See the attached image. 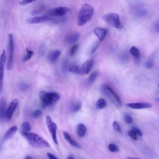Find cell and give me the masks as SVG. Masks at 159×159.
Instances as JSON below:
<instances>
[{
	"instance_id": "cell-21",
	"label": "cell",
	"mask_w": 159,
	"mask_h": 159,
	"mask_svg": "<svg viewBox=\"0 0 159 159\" xmlns=\"http://www.w3.org/2000/svg\"><path fill=\"white\" fill-rule=\"evenodd\" d=\"M68 60L66 58L63 59L60 63V68L62 73L64 74H66L68 70Z\"/></svg>"
},
{
	"instance_id": "cell-38",
	"label": "cell",
	"mask_w": 159,
	"mask_h": 159,
	"mask_svg": "<svg viewBox=\"0 0 159 159\" xmlns=\"http://www.w3.org/2000/svg\"><path fill=\"white\" fill-rule=\"evenodd\" d=\"M113 127L114 129L117 132L121 133L122 130L118 123L116 121H114L113 124Z\"/></svg>"
},
{
	"instance_id": "cell-46",
	"label": "cell",
	"mask_w": 159,
	"mask_h": 159,
	"mask_svg": "<svg viewBox=\"0 0 159 159\" xmlns=\"http://www.w3.org/2000/svg\"><path fill=\"white\" fill-rule=\"evenodd\" d=\"M25 159H32V158L30 156H27L25 158Z\"/></svg>"
},
{
	"instance_id": "cell-12",
	"label": "cell",
	"mask_w": 159,
	"mask_h": 159,
	"mask_svg": "<svg viewBox=\"0 0 159 159\" xmlns=\"http://www.w3.org/2000/svg\"><path fill=\"white\" fill-rule=\"evenodd\" d=\"M126 106L131 108L137 109L152 107V105L151 104L145 102L128 103L126 104Z\"/></svg>"
},
{
	"instance_id": "cell-45",
	"label": "cell",
	"mask_w": 159,
	"mask_h": 159,
	"mask_svg": "<svg viewBox=\"0 0 159 159\" xmlns=\"http://www.w3.org/2000/svg\"><path fill=\"white\" fill-rule=\"evenodd\" d=\"M68 159H74V157L72 156V155H70L67 158Z\"/></svg>"
},
{
	"instance_id": "cell-47",
	"label": "cell",
	"mask_w": 159,
	"mask_h": 159,
	"mask_svg": "<svg viewBox=\"0 0 159 159\" xmlns=\"http://www.w3.org/2000/svg\"><path fill=\"white\" fill-rule=\"evenodd\" d=\"M157 100L158 101H159V98H158V99H157Z\"/></svg>"
},
{
	"instance_id": "cell-2",
	"label": "cell",
	"mask_w": 159,
	"mask_h": 159,
	"mask_svg": "<svg viewBox=\"0 0 159 159\" xmlns=\"http://www.w3.org/2000/svg\"><path fill=\"white\" fill-rule=\"evenodd\" d=\"M22 134L32 147L36 148H45L50 147L48 143L39 135L30 132Z\"/></svg>"
},
{
	"instance_id": "cell-41",
	"label": "cell",
	"mask_w": 159,
	"mask_h": 159,
	"mask_svg": "<svg viewBox=\"0 0 159 159\" xmlns=\"http://www.w3.org/2000/svg\"><path fill=\"white\" fill-rule=\"evenodd\" d=\"M132 130L134 131L137 135L140 137H142L143 136V134L141 131L138 128L133 127L132 128Z\"/></svg>"
},
{
	"instance_id": "cell-37",
	"label": "cell",
	"mask_w": 159,
	"mask_h": 159,
	"mask_svg": "<svg viewBox=\"0 0 159 159\" xmlns=\"http://www.w3.org/2000/svg\"><path fill=\"white\" fill-rule=\"evenodd\" d=\"M124 119L126 123H131L133 122V118L130 115L125 114L124 116Z\"/></svg>"
},
{
	"instance_id": "cell-17",
	"label": "cell",
	"mask_w": 159,
	"mask_h": 159,
	"mask_svg": "<svg viewBox=\"0 0 159 159\" xmlns=\"http://www.w3.org/2000/svg\"><path fill=\"white\" fill-rule=\"evenodd\" d=\"M17 130V128L16 126H13L10 128L6 131L4 135L3 139V142L6 141L10 138L11 137L16 133Z\"/></svg>"
},
{
	"instance_id": "cell-43",
	"label": "cell",
	"mask_w": 159,
	"mask_h": 159,
	"mask_svg": "<svg viewBox=\"0 0 159 159\" xmlns=\"http://www.w3.org/2000/svg\"><path fill=\"white\" fill-rule=\"evenodd\" d=\"M154 28L155 31L156 32L159 33V21L155 24Z\"/></svg>"
},
{
	"instance_id": "cell-33",
	"label": "cell",
	"mask_w": 159,
	"mask_h": 159,
	"mask_svg": "<svg viewBox=\"0 0 159 159\" xmlns=\"http://www.w3.org/2000/svg\"><path fill=\"white\" fill-rule=\"evenodd\" d=\"M79 47L78 44H76L73 46L70 49V53L71 56H73L78 51Z\"/></svg>"
},
{
	"instance_id": "cell-23",
	"label": "cell",
	"mask_w": 159,
	"mask_h": 159,
	"mask_svg": "<svg viewBox=\"0 0 159 159\" xmlns=\"http://www.w3.org/2000/svg\"><path fill=\"white\" fill-rule=\"evenodd\" d=\"M134 14L136 17L141 18L145 17L148 14V12L144 9H138L135 10Z\"/></svg>"
},
{
	"instance_id": "cell-44",
	"label": "cell",
	"mask_w": 159,
	"mask_h": 159,
	"mask_svg": "<svg viewBox=\"0 0 159 159\" xmlns=\"http://www.w3.org/2000/svg\"><path fill=\"white\" fill-rule=\"evenodd\" d=\"M47 155L49 158L51 159L58 158L54 156L52 154V153H47Z\"/></svg>"
},
{
	"instance_id": "cell-15",
	"label": "cell",
	"mask_w": 159,
	"mask_h": 159,
	"mask_svg": "<svg viewBox=\"0 0 159 159\" xmlns=\"http://www.w3.org/2000/svg\"><path fill=\"white\" fill-rule=\"evenodd\" d=\"M61 54V51L58 50L51 51L48 54V59L49 62L51 63H55Z\"/></svg>"
},
{
	"instance_id": "cell-34",
	"label": "cell",
	"mask_w": 159,
	"mask_h": 159,
	"mask_svg": "<svg viewBox=\"0 0 159 159\" xmlns=\"http://www.w3.org/2000/svg\"><path fill=\"white\" fill-rule=\"evenodd\" d=\"M129 136L133 140H138V136L136 134L133 130H129L128 132Z\"/></svg>"
},
{
	"instance_id": "cell-6",
	"label": "cell",
	"mask_w": 159,
	"mask_h": 159,
	"mask_svg": "<svg viewBox=\"0 0 159 159\" xmlns=\"http://www.w3.org/2000/svg\"><path fill=\"white\" fill-rule=\"evenodd\" d=\"M8 37V59L7 66L8 69L10 70L12 68L13 63L14 43L13 35L10 34Z\"/></svg>"
},
{
	"instance_id": "cell-13",
	"label": "cell",
	"mask_w": 159,
	"mask_h": 159,
	"mask_svg": "<svg viewBox=\"0 0 159 159\" xmlns=\"http://www.w3.org/2000/svg\"><path fill=\"white\" fill-rule=\"evenodd\" d=\"M92 62V60L90 59L84 63L80 68V73L83 75L88 74L91 69Z\"/></svg>"
},
{
	"instance_id": "cell-32",
	"label": "cell",
	"mask_w": 159,
	"mask_h": 159,
	"mask_svg": "<svg viewBox=\"0 0 159 159\" xmlns=\"http://www.w3.org/2000/svg\"><path fill=\"white\" fill-rule=\"evenodd\" d=\"M153 66V59L152 57L148 59L145 63L146 67L149 69L152 68Z\"/></svg>"
},
{
	"instance_id": "cell-27",
	"label": "cell",
	"mask_w": 159,
	"mask_h": 159,
	"mask_svg": "<svg viewBox=\"0 0 159 159\" xmlns=\"http://www.w3.org/2000/svg\"><path fill=\"white\" fill-rule=\"evenodd\" d=\"M31 129V125L28 122H25L21 125V130L22 133L29 132Z\"/></svg>"
},
{
	"instance_id": "cell-22",
	"label": "cell",
	"mask_w": 159,
	"mask_h": 159,
	"mask_svg": "<svg viewBox=\"0 0 159 159\" xmlns=\"http://www.w3.org/2000/svg\"><path fill=\"white\" fill-rule=\"evenodd\" d=\"M18 87L20 91L25 92L28 91L30 88L29 84L24 81L20 82L18 85Z\"/></svg>"
},
{
	"instance_id": "cell-11",
	"label": "cell",
	"mask_w": 159,
	"mask_h": 159,
	"mask_svg": "<svg viewBox=\"0 0 159 159\" xmlns=\"http://www.w3.org/2000/svg\"><path fill=\"white\" fill-rule=\"evenodd\" d=\"M53 18L43 16H38L29 18L27 19L26 22L27 23L30 24H35L45 22L48 21H52Z\"/></svg>"
},
{
	"instance_id": "cell-8",
	"label": "cell",
	"mask_w": 159,
	"mask_h": 159,
	"mask_svg": "<svg viewBox=\"0 0 159 159\" xmlns=\"http://www.w3.org/2000/svg\"><path fill=\"white\" fill-rule=\"evenodd\" d=\"M46 123L48 128L51 133L54 143L58 145V143L57 137V126L52 120L50 116H47L46 118Z\"/></svg>"
},
{
	"instance_id": "cell-5",
	"label": "cell",
	"mask_w": 159,
	"mask_h": 159,
	"mask_svg": "<svg viewBox=\"0 0 159 159\" xmlns=\"http://www.w3.org/2000/svg\"><path fill=\"white\" fill-rule=\"evenodd\" d=\"M102 92L111 100L115 105L120 106L122 103L120 98L111 88L107 85H104L101 87Z\"/></svg>"
},
{
	"instance_id": "cell-16",
	"label": "cell",
	"mask_w": 159,
	"mask_h": 159,
	"mask_svg": "<svg viewBox=\"0 0 159 159\" xmlns=\"http://www.w3.org/2000/svg\"><path fill=\"white\" fill-rule=\"evenodd\" d=\"M108 31L105 29L96 27L94 30V33L100 41L105 39L107 33Z\"/></svg>"
},
{
	"instance_id": "cell-25",
	"label": "cell",
	"mask_w": 159,
	"mask_h": 159,
	"mask_svg": "<svg viewBox=\"0 0 159 159\" xmlns=\"http://www.w3.org/2000/svg\"><path fill=\"white\" fill-rule=\"evenodd\" d=\"M86 128L85 126L82 124L79 125L78 127V136L82 138L84 137L86 133Z\"/></svg>"
},
{
	"instance_id": "cell-40",
	"label": "cell",
	"mask_w": 159,
	"mask_h": 159,
	"mask_svg": "<svg viewBox=\"0 0 159 159\" xmlns=\"http://www.w3.org/2000/svg\"><path fill=\"white\" fill-rule=\"evenodd\" d=\"M35 1L36 0H23V1L20 2L19 4L22 6H25V5L31 3Z\"/></svg>"
},
{
	"instance_id": "cell-10",
	"label": "cell",
	"mask_w": 159,
	"mask_h": 159,
	"mask_svg": "<svg viewBox=\"0 0 159 159\" xmlns=\"http://www.w3.org/2000/svg\"><path fill=\"white\" fill-rule=\"evenodd\" d=\"M19 103V101L17 98L14 99L11 103L10 105L6 111V117L7 121L11 119L13 113L16 108L17 107Z\"/></svg>"
},
{
	"instance_id": "cell-39",
	"label": "cell",
	"mask_w": 159,
	"mask_h": 159,
	"mask_svg": "<svg viewBox=\"0 0 159 159\" xmlns=\"http://www.w3.org/2000/svg\"><path fill=\"white\" fill-rule=\"evenodd\" d=\"M98 45H99V42L98 41L95 42L93 44L91 49V53H94L95 52L98 48Z\"/></svg>"
},
{
	"instance_id": "cell-3",
	"label": "cell",
	"mask_w": 159,
	"mask_h": 159,
	"mask_svg": "<svg viewBox=\"0 0 159 159\" xmlns=\"http://www.w3.org/2000/svg\"><path fill=\"white\" fill-rule=\"evenodd\" d=\"M39 98L42 102V107L45 108L58 101L60 98V96L55 92L42 91L40 93Z\"/></svg>"
},
{
	"instance_id": "cell-4",
	"label": "cell",
	"mask_w": 159,
	"mask_h": 159,
	"mask_svg": "<svg viewBox=\"0 0 159 159\" xmlns=\"http://www.w3.org/2000/svg\"><path fill=\"white\" fill-rule=\"evenodd\" d=\"M103 19L106 22L114 28L118 29H122L123 28L119 16L116 13L107 14L103 16Z\"/></svg>"
},
{
	"instance_id": "cell-29",
	"label": "cell",
	"mask_w": 159,
	"mask_h": 159,
	"mask_svg": "<svg viewBox=\"0 0 159 159\" xmlns=\"http://www.w3.org/2000/svg\"><path fill=\"white\" fill-rule=\"evenodd\" d=\"M98 73L96 72H94L92 73L87 80V83L89 84H92L94 83L97 78Z\"/></svg>"
},
{
	"instance_id": "cell-36",
	"label": "cell",
	"mask_w": 159,
	"mask_h": 159,
	"mask_svg": "<svg viewBox=\"0 0 159 159\" xmlns=\"http://www.w3.org/2000/svg\"><path fill=\"white\" fill-rule=\"evenodd\" d=\"M108 148L109 150L111 152H118L119 151L118 147L114 144H109L108 146Z\"/></svg>"
},
{
	"instance_id": "cell-1",
	"label": "cell",
	"mask_w": 159,
	"mask_h": 159,
	"mask_svg": "<svg viewBox=\"0 0 159 159\" xmlns=\"http://www.w3.org/2000/svg\"><path fill=\"white\" fill-rule=\"evenodd\" d=\"M94 13V9L91 5L85 4L82 6L79 12L77 24L82 26L86 24L92 18Z\"/></svg>"
},
{
	"instance_id": "cell-26",
	"label": "cell",
	"mask_w": 159,
	"mask_h": 159,
	"mask_svg": "<svg viewBox=\"0 0 159 159\" xmlns=\"http://www.w3.org/2000/svg\"><path fill=\"white\" fill-rule=\"evenodd\" d=\"M68 71L70 72L75 74L80 73V68L78 66L75 64L70 65L69 66Z\"/></svg>"
},
{
	"instance_id": "cell-9",
	"label": "cell",
	"mask_w": 159,
	"mask_h": 159,
	"mask_svg": "<svg viewBox=\"0 0 159 159\" xmlns=\"http://www.w3.org/2000/svg\"><path fill=\"white\" fill-rule=\"evenodd\" d=\"M6 57L4 50H3L1 55L0 60V91L1 93L3 84L4 75V65L6 62Z\"/></svg>"
},
{
	"instance_id": "cell-18",
	"label": "cell",
	"mask_w": 159,
	"mask_h": 159,
	"mask_svg": "<svg viewBox=\"0 0 159 159\" xmlns=\"http://www.w3.org/2000/svg\"><path fill=\"white\" fill-rule=\"evenodd\" d=\"M63 135L66 140L68 141L71 145L78 149L81 148L80 145L77 142L74 140L68 133L66 131H64Z\"/></svg>"
},
{
	"instance_id": "cell-19",
	"label": "cell",
	"mask_w": 159,
	"mask_h": 159,
	"mask_svg": "<svg viewBox=\"0 0 159 159\" xmlns=\"http://www.w3.org/2000/svg\"><path fill=\"white\" fill-rule=\"evenodd\" d=\"M130 53L135 59L137 63H139L140 60V53L138 49L133 46L131 47L130 50Z\"/></svg>"
},
{
	"instance_id": "cell-20",
	"label": "cell",
	"mask_w": 159,
	"mask_h": 159,
	"mask_svg": "<svg viewBox=\"0 0 159 159\" xmlns=\"http://www.w3.org/2000/svg\"><path fill=\"white\" fill-rule=\"evenodd\" d=\"M6 102L5 100L3 98L1 101L0 106V118L1 121L5 117H6Z\"/></svg>"
},
{
	"instance_id": "cell-24",
	"label": "cell",
	"mask_w": 159,
	"mask_h": 159,
	"mask_svg": "<svg viewBox=\"0 0 159 159\" xmlns=\"http://www.w3.org/2000/svg\"><path fill=\"white\" fill-rule=\"evenodd\" d=\"M81 103L79 101H75L73 102L71 106V111L73 113L79 111L81 108Z\"/></svg>"
},
{
	"instance_id": "cell-31",
	"label": "cell",
	"mask_w": 159,
	"mask_h": 159,
	"mask_svg": "<svg viewBox=\"0 0 159 159\" xmlns=\"http://www.w3.org/2000/svg\"><path fill=\"white\" fill-rule=\"evenodd\" d=\"M26 54L23 59V62L29 61L31 58L33 54L34 53V52L29 50L28 48H26Z\"/></svg>"
},
{
	"instance_id": "cell-48",
	"label": "cell",
	"mask_w": 159,
	"mask_h": 159,
	"mask_svg": "<svg viewBox=\"0 0 159 159\" xmlns=\"http://www.w3.org/2000/svg\"><path fill=\"white\" fill-rule=\"evenodd\" d=\"M158 88H159V83L158 84Z\"/></svg>"
},
{
	"instance_id": "cell-7",
	"label": "cell",
	"mask_w": 159,
	"mask_h": 159,
	"mask_svg": "<svg viewBox=\"0 0 159 159\" xmlns=\"http://www.w3.org/2000/svg\"><path fill=\"white\" fill-rule=\"evenodd\" d=\"M69 11V9L66 7H59L48 11L44 16L51 18L54 17H63Z\"/></svg>"
},
{
	"instance_id": "cell-30",
	"label": "cell",
	"mask_w": 159,
	"mask_h": 159,
	"mask_svg": "<svg viewBox=\"0 0 159 159\" xmlns=\"http://www.w3.org/2000/svg\"><path fill=\"white\" fill-rule=\"evenodd\" d=\"M107 105L106 101L103 99L98 100L96 103V106L98 109H101L105 108Z\"/></svg>"
},
{
	"instance_id": "cell-14",
	"label": "cell",
	"mask_w": 159,
	"mask_h": 159,
	"mask_svg": "<svg viewBox=\"0 0 159 159\" xmlns=\"http://www.w3.org/2000/svg\"><path fill=\"white\" fill-rule=\"evenodd\" d=\"M80 34L78 32H74L68 35L65 38L66 42L69 45H72L78 39Z\"/></svg>"
},
{
	"instance_id": "cell-35",
	"label": "cell",
	"mask_w": 159,
	"mask_h": 159,
	"mask_svg": "<svg viewBox=\"0 0 159 159\" xmlns=\"http://www.w3.org/2000/svg\"><path fill=\"white\" fill-rule=\"evenodd\" d=\"M42 114V111L39 109L36 110L32 113V116L36 118H39L41 117Z\"/></svg>"
},
{
	"instance_id": "cell-28",
	"label": "cell",
	"mask_w": 159,
	"mask_h": 159,
	"mask_svg": "<svg viewBox=\"0 0 159 159\" xmlns=\"http://www.w3.org/2000/svg\"><path fill=\"white\" fill-rule=\"evenodd\" d=\"M45 9V7L43 5H42L39 8L32 10L31 12V14L33 16L39 15L43 12Z\"/></svg>"
},
{
	"instance_id": "cell-42",
	"label": "cell",
	"mask_w": 159,
	"mask_h": 159,
	"mask_svg": "<svg viewBox=\"0 0 159 159\" xmlns=\"http://www.w3.org/2000/svg\"><path fill=\"white\" fill-rule=\"evenodd\" d=\"M45 51V46L42 45L41 46L39 49V54L41 56H43Z\"/></svg>"
}]
</instances>
